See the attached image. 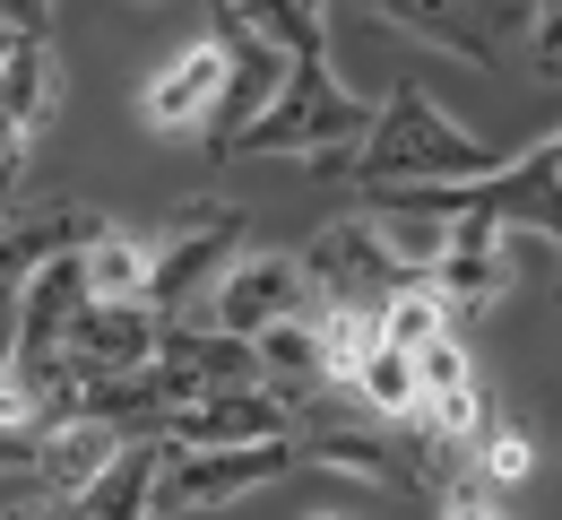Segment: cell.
Masks as SVG:
<instances>
[{
  "label": "cell",
  "instance_id": "7",
  "mask_svg": "<svg viewBox=\"0 0 562 520\" xmlns=\"http://www.w3.org/2000/svg\"><path fill=\"white\" fill-rule=\"evenodd\" d=\"M147 381H156L165 425H173L182 408H209V399H225V390H260V356H251L243 339H216L209 321H165Z\"/></svg>",
  "mask_w": 562,
  "mask_h": 520
},
{
  "label": "cell",
  "instance_id": "6",
  "mask_svg": "<svg viewBox=\"0 0 562 520\" xmlns=\"http://www.w3.org/2000/svg\"><path fill=\"white\" fill-rule=\"evenodd\" d=\"M321 296H312V278H303V261L294 252H243L225 278H216V296L200 303V321H209L216 339H269L285 321H312Z\"/></svg>",
  "mask_w": 562,
  "mask_h": 520
},
{
  "label": "cell",
  "instance_id": "23",
  "mask_svg": "<svg viewBox=\"0 0 562 520\" xmlns=\"http://www.w3.org/2000/svg\"><path fill=\"white\" fill-rule=\"evenodd\" d=\"M0 520H87V512H78V504H61V495H35V486H26V495H18Z\"/></svg>",
  "mask_w": 562,
  "mask_h": 520
},
{
  "label": "cell",
  "instance_id": "19",
  "mask_svg": "<svg viewBox=\"0 0 562 520\" xmlns=\"http://www.w3.org/2000/svg\"><path fill=\"white\" fill-rule=\"evenodd\" d=\"M432 339H450V303L432 296V287H407V296L381 303V347H398V356H424Z\"/></svg>",
  "mask_w": 562,
  "mask_h": 520
},
{
  "label": "cell",
  "instance_id": "9",
  "mask_svg": "<svg viewBox=\"0 0 562 520\" xmlns=\"http://www.w3.org/2000/svg\"><path fill=\"white\" fill-rule=\"evenodd\" d=\"M209 44L225 53V104H216V122H209V156H225L269 104H278V78H285V53L243 18V9H216L209 18Z\"/></svg>",
  "mask_w": 562,
  "mask_h": 520
},
{
  "label": "cell",
  "instance_id": "4",
  "mask_svg": "<svg viewBox=\"0 0 562 520\" xmlns=\"http://www.w3.org/2000/svg\"><path fill=\"white\" fill-rule=\"evenodd\" d=\"M243 209L225 200H182L173 218L147 234V312L156 321H191L216 296V278L243 261Z\"/></svg>",
  "mask_w": 562,
  "mask_h": 520
},
{
  "label": "cell",
  "instance_id": "17",
  "mask_svg": "<svg viewBox=\"0 0 562 520\" xmlns=\"http://www.w3.org/2000/svg\"><path fill=\"white\" fill-rule=\"evenodd\" d=\"M424 287L450 312H485L510 296V243H441V261L424 269Z\"/></svg>",
  "mask_w": 562,
  "mask_h": 520
},
{
  "label": "cell",
  "instance_id": "12",
  "mask_svg": "<svg viewBox=\"0 0 562 520\" xmlns=\"http://www.w3.org/2000/svg\"><path fill=\"white\" fill-rule=\"evenodd\" d=\"M363 26L381 35H416V44H441L459 62H493L510 26H528V9H468V0H372Z\"/></svg>",
  "mask_w": 562,
  "mask_h": 520
},
{
  "label": "cell",
  "instance_id": "3",
  "mask_svg": "<svg viewBox=\"0 0 562 520\" xmlns=\"http://www.w3.org/2000/svg\"><path fill=\"white\" fill-rule=\"evenodd\" d=\"M363 200H398L432 225H468V234H546L554 243V296H562V131L537 140L528 156H502L485 182H459V191H363Z\"/></svg>",
  "mask_w": 562,
  "mask_h": 520
},
{
  "label": "cell",
  "instance_id": "14",
  "mask_svg": "<svg viewBox=\"0 0 562 520\" xmlns=\"http://www.w3.org/2000/svg\"><path fill=\"white\" fill-rule=\"evenodd\" d=\"M216 104H225V53H216V44H182V53L139 87V122L156 131V140H191V131H209Z\"/></svg>",
  "mask_w": 562,
  "mask_h": 520
},
{
  "label": "cell",
  "instance_id": "10",
  "mask_svg": "<svg viewBox=\"0 0 562 520\" xmlns=\"http://www.w3.org/2000/svg\"><path fill=\"white\" fill-rule=\"evenodd\" d=\"M53 113H61V53H53V35H18L0 62V191L18 182V165Z\"/></svg>",
  "mask_w": 562,
  "mask_h": 520
},
{
  "label": "cell",
  "instance_id": "24",
  "mask_svg": "<svg viewBox=\"0 0 562 520\" xmlns=\"http://www.w3.org/2000/svg\"><path fill=\"white\" fill-rule=\"evenodd\" d=\"M18 35H53V18H44V9H0V62H9Z\"/></svg>",
  "mask_w": 562,
  "mask_h": 520
},
{
  "label": "cell",
  "instance_id": "26",
  "mask_svg": "<svg viewBox=\"0 0 562 520\" xmlns=\"http://www.w3.org/2000/svg\"><path fill=\"white\" fill-rule=\"evenodd\" d=\"M312 520H347V512H312Z\"/></svg>",
  "mask_w": 562,
  "mask_h": 520
},
{
  "label": "cell",
  "instance_id": "16",
  "mask_svg": "<svg viewBox=\"0 0 562 520\" xmlns=\"http://www.w3.org/2000/svg\"><path fill=\"white\" fill-rule=\"evenodd\" d=\"M113 451H122V434H104V425H53L44 443L18 460V477L35 486V495H61V504H78L104 468H113Z\"/></svg>",
  "mask_w": 562,
  "mask_h": 520
},
{
  "label": "cell",
  "instance_id": "18",
  "mask_svg": "<svg viewBox=\"0 0 562 520\" xmlns=\"http://www.w3.org/2000/svg\"><path fill=\"white\" fill-rule=\"evenodd\" d=\"M78 287H87V303H147V234L104 225L78 252Z\"/></svg>",
  "mask_w": 562,
  "mask_h": 520
},
{
  "label": "cell",
  "instance_id": "2",
  "mask_svg": "<svg viewBox=\"0 0 562 520\" xmlns=\"http://www.w3.org/2000/svg\"><path fill=\"white\" fill-rule=\"evenodd\" d=\"M502 156L468 131V122H450L441 104H432V87L416 78H398L381 104H372V131H363V148L338 165L355 191H459V182H485Z\"/></svg>",
  "mask_w": 562,
  "mask_h": 520
},
{
  "label": "cell",
  "instance_id": "13",
  "mask_svg": "<svg viewBox=\"0 0 562 520\" xmlns=\"http://www.w3.org/2000/svg\"><path fill=\"white\" fill-rule=\"evenodd\" d=\"M156 339H165V321L147 303H78L70 373L78 381H131V373L156 365Z\"/></svg>",
  "mask_w": 562,
  "mask_h": 520
},
{
  "label": "cell",
  "instance_id": "22",
  "mask_svg": "<svg viewBox=\"0 0 562 520\" xmlns=\"http://www.w3.org/2000/svg\"><path fill=\"white\" fill-rule=\"evenodd\" d=\"M441 520H510V504H502V495H485L476 477H459V486L441 495Z\"/></svg>",
  "mask_w": 562,
  "mask_h": 520
},
{
  "label": "cell",
  "instance_id": "5",
  "mask_svg": "<svg viewBox=\"0 0 562 520\" xmlns=\"http://www.w3.org/2000/svg\"><path fill=\"white\" fill-rule=\"evenodd\" d=\"M294 261H303V278H312L321 312H381L390 296L424 287L416 269L381 243V225L363 218V209H355V218H329L312 243H303V252H294Z\"/></svg>",
  "mask_w": 562,
  "mask_h": 520
},
{
  "label": "cell",
  "instance_id": "15",
  "mask_svg": "<svg viewBox=\"0 0 562 520\" xmlns=\"http://www.w3.org/2000/svg\"><path fill=\"white\" fill-rule=\"evenodd\" d=\"M173 451H251V443H294V408L278 390H225L209 408H182L165 425Z\"/></svg>",
  "mask_w": 562,
  "mask_h": 520
},
{
  "label": "cell",
  "instance_id": "25",
  "mask_svg": "<svg viewBox=\"0 0 562 520\" xmlns=\"http://www.w3.org/2000/svg\"><path fill=\"white\" fill-rule=\"evenodd\" d=\"M9 356H18V296L0 287V381H9Z\"/></svg>",
  "mask_w": 562,
  "mask_h": 520
},
{
  "label": "cell",
  "instance_id": "1",
  "mask_svg": "<svg viewBox=\"0 0 562 520\" xmlns=\"http://www.w3.org/2000/svg\"><path fill=\"white\" fill-rule=\"evenodd\" d=\"M243 18L285 53V78H278V104L225 156H312L321 174H338V165L363 148V131H372V104L329 70V9L278 0V9H243Z\"/></svg>",
  "mask_w": 562,
  "mask_h": 520
},
{
  "label": "cell",
  "instance_id": "21",
  "mask_svg": "<svg viewBox=\"0 0 562 520\" xmlns=\"http://www.w3.org/2000/svg\"><path fill=\"white\" fill-rule=\"evenodd\" d=\"M528 62L537 78H562V9H528Z\"/></svg>",
  "mask_w": 562,
  "mask_h": 520
},
{
  "label": "cell",
  "instance_id": "11",
  "mask_svg": "<svg viewBox=\"0 0 562 520\" xmlns=\"http://www.w3.org/2000/svg\"><path fill=\"white\" fill-rule=\"evenodd\" d=\"M104 209H78V200H35V209H9L0 218V287H35L53 261H78L95 234H104Z\"/></svg>",
  "mask_w": 562,
  "mask_h": 520
},
{
  "label": "cell",
  "instance_id": "8",
  "mask_svg": "<svg viewBox=\"0 0 562 520\" xmlns=\"http://www.w3.org/2000/svg\"><path fill=\"white\" fill-rule=\"evenodd\" d=\"M294 468V443H251V451H173L156 468V512H216V504H243L251 486H269Z\"/></svg>",
  "mask_w": 562,
  "mask_h": 520
},
{
  "label": "cell",
  "instance_id": "20",
  "mask_svg": "<svg viewBox=\"0 0 562 520\" xmlns=\"http://www.w3.org/2000/svg\"><path fill=\"white\" fill-rule=\"evenodd\" d=\"M528 468H537V443H528L519 425H493L485 443L468 451V477H476L485 495H510V486H528Z\"/></svg>",
  "mask_w": 562,
  "mask_h": 520
}]
</instances>
